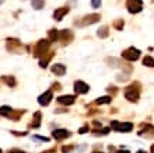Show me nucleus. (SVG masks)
<instances>
[{"label": "nucleus", "mask_w": 154, "mask_h": 153, "mask_svg": "<svg viewBox=\"0 0 154 153\" xmlns=\"http://www.w3.org/2000/svg\"><path fill=\"white\" fill-rule=\"evenodd\" d=\"M111 128L118 131V132H129L133 129V124L130 122H118V121H112L111 122Z\"/></svg>", "instance_id": "nucleus-1"}, {"label": "nucleus", "mask_w": 154, "mask_h": 153, "mask_svg": "<svg viewBox=\"0 0 154 153\" xmlns=\"http://www.w3.org/2000/svg\"><path fill=\"white\" fill-rule=\"evenodd\" d=\"M122 56L125 58L126 61H130V62H133V61H137L139 56H140V51L136 48H128L126 51H123L122 52Z\"/></svg>", "instance_id": "nucleus-2"}, {"label": "nucleus", "mask_w": 154, "mask_h": 153, "mask_svg": "<svg viewBox=\"0 0 154 153\" xmlns=\"http://www.w3.org/2000/svg\"><path fill=\"white\" fill-rule=\"evenodd\" d=\"M50 42L49 40H41L38 42V45L35 47V56H41V55H45V52L48 51Z\"/></svg>", "instance_id": "nucleus-3"}, {"label": "nucleus", "mask_w": 154, "mask_h": 153, "mask_svg": "<svg viewBox=\"0 0 154 153\" xmlns=\"http://www.w3.org/2000/svg\"><path fill=\"white\" fill-rule=\"evenodd\" d=\"M125 97H126L129 101L136 103V101L139 100V90L133 89V86H130V87H128V89L125 90Z\"/></svg>", "instance_id": "nucleus-4"}, {"label": "nucleus", "mask_w": 154, "mask_h": 153, "mask_svg": "<svg viewBox=\"0 0 154 153\" xmlns=\"http://www.w3.org/2000/svg\"><path fill=\"white\" fill-rule=\"evenodd\" d=\"M126 4H128V10H129L130 13H139L143 8L142 1H139V0H129Z\"/></svg>", "instance_id": "nucleus-5"}, {"label": "nucleus", "mask_w": 154, "mask_h": 153, "mask_svg": "<svg viewBox=\"0 0 154 153\" xmlns=\"http://www.w3.org/2000/svg\"><path fill=\"white\" fill-rule=\"evenodd\" d=\"M90 90L88 87V84L87 83H84V81H76L74 83V91L77 93V94H86L87 91Z\"/></svg>", "instance_id": "nucleus-6"}, {"label": "nucleus", "mask_w": 154, "mask_h": 153, "mask_svg": "<svg viewBox=\"0 0 154 153\" xmlns=\"http://www.w3.org/2000/svg\"><path fill=\"white\" fill-rule=\"evenodd\" d=\"M98 20H99V14L94 13V14H90V16L84 17L83 21L80 23V25H91V24H94V23H97Z\"/></svg>", "instance_id": "nucleus-7"}, {"label": "nucleus", "mask_w": 154, "mask_h": 153, "mask_svg": "<svg viewBox=\"0 0 154 153\" xmlns=\"http://www.w3.org/2000/svg\"><path fill=\"white\" fill-rule=\"evenodd\" d=\"M52 98H53V94H52V91H45L44 94H41L39 98H38V103L41 105H48L50 101H52Z\"/></svg>", "instance_id": "nucleus-8"}, {"label": "nucleus", "mask_w": 154, "mask_h": 153, "mask_svg": "<svg viewBox=\"0 0 154 153\" xmlns=\"http://www.w3.org/2000/svg\"><path fill=\"white\" fill-rule=\"evenodd\" d=\"M53 138L57 139V140H60V139H65V138H69L70 136V132L69 131H66V129H56V131H53Z\"/></svg>", "instance_id": "nucleus-9"}, {"label": "nucleus", "mask_w": 154, "mask_h": 153, "mask_svg": "<svg viewBox=\"0 0 154 153\" xmlns=\"http://www.w3.org/2000/svg\"><path fill=\"white\" fill-rule=\"evenodd\" d=\"M52 72L55 73L56 76H63V74L66 73L65 65H62V63H55V65H52Z\"/></svg>", "instance_id": "nucleus-10"}, {"label": "nucleus", "mask_w": 154, "mask_h": 153, "mask_svg": "<svg viewBox=\"0 0 154 153\" xmlns=\"http://www.w3.org/2000/svg\"><path fill=\"white\" fill-rule=\"evenodd\" d=\"M67 13H69V7H60V8H57L56 11L53 13V17H55V20L60 21V20H62Z\"/></svg>", "instance_id": "nucleus-11"}, {"label": "nucleus", "mask_w": 154, "mask_h": 153, "mask_svg": "<svg viewBox=\"0 0 154 153\" xmlns=\"http://www.w3.org/2000/svg\"><path fill=\"white\" fill-rule=\"evenodd\" d=\"M57 101L60 103V104H65V105H72L76 101V97L74 96H62L57 98Z\"/></svg>", "instance_id": "nucleus-12"}, {"label": "nucleus", "mask_w": 154, "mask_h": 153, "mask_svg": "<svg viewBox=\"0 0 154 153\" xmlns=\"http://www.w3.org/2000/svg\"><path fill=\"white\" fill-rule=\"evenodd\" d=\"M143 65H146L148 67H154V59L151 56H144L143 58Z\"/></svg>", "instance_id": "nucleus-13"}, {"label": "nucleus", "mask_w": 154, "mask_h": 153, "mask_svg": "<svg viewBox=\"0 0 154 153\" xmlns=\"http://www.w3.org/2000/svg\"><path fill=\"white\" fill-rule=\"evenodd\" d=\"M111 100H112V98H111L109 96H105V97H101V98H98L95 103H97V104H108V103H111Z\"/></svg>", "instance_id": "nucleus-14"}, {"label": "nucleus", "mask_w": 154, "mask_h": 153, "mask_svg": "<svg viewBox=\"0 0 154 153\" xmlns=\"http://www.w3.org/2000/svg\"><path fill=\"white\" fill-rule=\"evenodd\" d=\"M10 113H11V108L10 107H7V105H3V107H0V115H10Z\"/></svg>", "instance_id": "nucleus-15"}, {"label": "nucleus", "mask_w": 154, "mask_h": 153, "mask_svg": "<svg viewBox=\"0 0 154 153\" xmlns=\"http://www.w3.org/2000/svg\"><path fill=\"white\" fill-rule=\"evenodd\" d=\"M57 38H59V32H57V30H50V31H49V40L56 41Z\"/></svg>", "instance_id": "nucleus-16"}, {"label": "nucleus", "mask_w": 154, "mask_h": 153, "mask_svg": "<svg viewBox=\"0 0 154 153\" xmlns=\"http://www.w3.org/2000/svg\"><path fill=\"white\" fill-rule=\"evenodd\" d=\"M62 38L67 42V41L72 40V32L69 31V30H63V32H62Z\"/></svg>", "instance_id": "nucleus-17"}, {"label": "nucleus", "mask_w": 154, "mask_h": 153, "mask_svg": "<svg viewBox=\"0 0 154 153\" xmlns=\"http://www.w3.org/2000/svg\"><path fill=\"white\" fill-rule=\"evenodd\" d=\"M106 35H108V27H102V28L98 31V37H101V38H105Z\"/></svg>", "instance_id": "nucleus-18"}, {"label": "nucleus", "mask_w": 154, "mask_h": 153, "mask_svg": "<svg viewBox=\"0 0 154 153\" xmlns=\"http://www.w3.org/2000/svg\"><path fill=\"white\" fill-rule=\"evenodd\" d=\"M31 6H32L34 8H37V10H39V8L44 7V1H32Z\"/></svg>", "instance_id": "nucleus-19"}, {"label": "nucleus", "mask_w": 154, "mask_h": 153, "mask_svg": "<svg viewBox=\"0 0 154 153\" xmlns=\"http://www.w3.org/2000/svg\"><path fill=\"white\" fill-rule=\"evenodd\" d=\"M3 80L6 81L7 84H10V86H14V84H16V80H14L13 77H3Z\"/></svg>", "instance_id": "nucleus-20"}, {"label": "nucleus", "mask_w": 154, "mask_h": 153, "mask_svg": "<svg viewBox=\"0 0 154 153\" xmlns=\"http://www.w3.org/2000/svg\"><path fill=\"white\" fill-rule=\"evenodd\" d=\"M39 120H41V113H35V124H34L32 127H39Z\"/></svg>", "instance_id": "nucleus-21"}, {"label": "nucleus", "mask_w": 154, "mask_h": 153, "mask_svg": "<svg viewBox=\"0 0 154 153\" xmlns=\"http://www.w3.org/2000/svg\"><path fill=\"white\" fill-rule=\"evenodd\" d=\"M73 147H74V146H63V147H62V152H63V153H67V152H70Z\"/></svg>", "instance_id": "nucleus-22"}, {"label": "nucleus", "mask_w": 154, "mask_h": 153, "mask_svg": "<svg viewBox=\"0 0 154 153\" xmlns=\"http://www.w3.org/2000/svg\"><path fill=\"white\" fill-rule=\"evenodd\" d=\"M88 131V125H86V127H81L80 129H79V134H86Z\"/></svg>", "instance_id": "nucleus-23"}, {"label": "nucleus", "mask_w": 154, "mask_h": 153, "mask_svg": "<svg viewBox=\"0 0 154 153\" xmlns=\"http://www.w3.org/2000/svg\"><path fill=\"white\" fill-rule=\"evenodd\" d=\"M115 27H116V28H118V30H121L122 27H123V21H118V23H115Z\"/></svg>", "instance_id": "nucleus-24"}, {"label": "nucleus", "mask_w": 154, "mask_h": 153, "mask_svg": "<svg viewBox=\"0 0 154 153\" xmlns=\"http://www.w3.org/2000/svg\"><path fill=\"white\" fill-rule=\"evenodd\" d=\"M101 6V1H93V7H98Z\"/></svg>", "instance_id": "nucleus-25"}, {"label": "nucleus", "mask_w": 154, "mask_h": 153, "mask_svg": "<svg viewBox=\"0 0 154 153\" xmlns=\"http://www.w3.org/2000/svg\"><path fill=\"white\" fill-rule=\"evenodd\" d=\"M8 153H24L23 150H18V149H14V150H10Z\"/></svg>", "instance_id": "nucleus-26"}, {"label": "nucleus", "mask_w": 154, "mask_h": 153, "mask_svg": "<svg viewBox=\"0 0 154 153\" xmlns=\"http://www.w3.org/2000/svg\"><path fill=\"white\" fill-rule=\"evenodd\" d=\"M42 153H55V149H49V150H45V152Z\"/></svg>", "instance_id": "nucleus-27"}, {"label": "nucleus", "mask_w": 154, "mask_h": 153, "mask_svg": "<svg viewBox=\"0 0 154 153\" xmlns=\"http://www.w3.org/2000/svg\"><path fill=\"white\" fill-rule=\"evenodd\" d=\"M137 153H146V150H139Z\"/></svg>", "instance_id": "nucleus-28"}, {"label": "nucleus", "mask_w": 154, "mask_h": 153, "mask_svg": "<svg viewBox=\"0 0 154 153\" xmlns=\"http://www.w3.org/2000/svg\"><path fill=\"white\" fill-rule=\"evenodd\" d=\"M151 153H154V145L151 146Z\"/></svg>", "instance_id": "nucleus-29"}, {"label": "nucleus", "mask_w": 154, "mask_h": 153, "mask_svg": "<svg viewBox=\"0 0 154 153\" xmlns=\"http://www.w3.org/2000/svg\"><path fill=\"white\" fill-rule=\"evenodd\" d=\"M118 153H129L128 150H123V152H118Z\"/></svg>", "instance_id": "nucleus-30"}, {"label": "nucleus", "mask_w": 154, "mask_h": 153, "mask_svg": "<svg viewBox=\"0 0 154 153\" xmlns=\"http://www.w3.org/2000/svg\"><path fill=\"white\" fill-rule=\"evenodd\" d=\"M94 153H102V152H94Z\"/></svg>", "instance_id": "nucleus-31"}, {"label": "nucleus", "mask_w": 154, "mask_h": 153, "mask_svg": "<svg viewBox=\"0 0 154 153\" xmlns=\"http://www.w3.org/2000/svg\"><path fill=\"white\" fill-rule=\"evenodd\" d=\"M0 153H1V149H0Z\"/></svg>", "instance_id": "nucleus-32"}]
</instances>
